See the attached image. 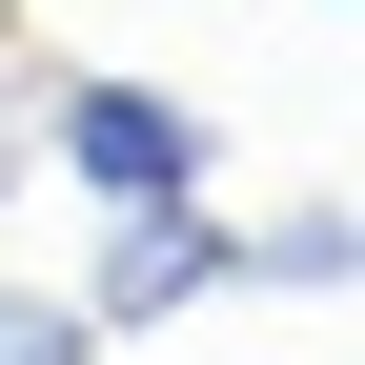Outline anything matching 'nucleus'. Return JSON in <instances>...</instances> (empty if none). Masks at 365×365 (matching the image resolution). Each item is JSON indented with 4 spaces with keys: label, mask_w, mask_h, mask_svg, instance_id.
<instances>
[{
    "label": "nucleus",
    "mask_w": 365,
    "mask_h": 365,
    "mask_svg": "<svg viewBox=\"0 0 365 365\" xmlns=\"http://www.w3.org/2000/svg\"><path fill=\"white\" fill-rule=\"evenodd\" d=\"M21 122H41V163L81 182V203H203V122L163 102V81H21Z\"/></svg>",
    "instance_id": "nucleus-1"
},
{
    "label": "nucleus",
    "mask_w": 365,
    "mask_h": 365,
    "mask_svg": "<svg viewBox=\"0 0 365 365\" xmlns=\"http://www.w3.org/2000/svg\"><path fill=\"white\" fill-rule=\"evenodd\" d=\"M203 284H244V223L223 203H102V264H81V325H163V304H203Z\"/></svg>",
    "instance_id": "nucleus-2"
},
{
    "label": "nucleus",
    "mask_w": 365,
    "mask_h": 365,
    "mask_svg": "<svg viewBox=\"0 0 365 365\" xmlns=\"http://www.w3.org/2000/svg\"><path fill=\"white\" fill-rule=\"evenodd\" d=\"M0 365H102V325H81L61 284H0Z\"/></svg>",
    "instance_id": "nucleus-3"
},
{
    "label": "nucleus",
    "mask_w": 365,
    "mask_h": 365,
    "mask_svg": "<svg viewBox=\"0 0 365 365\" xmlns=\"http://www.w3.org/2000/svg\"><path fill=\"white\" fill-rule=\"evenodd\" d=\"M244 264H264V284H345V203H304V223H264Z\"/></svg>",
    "instance_id": "nucleus-4"
}]
</instances>
